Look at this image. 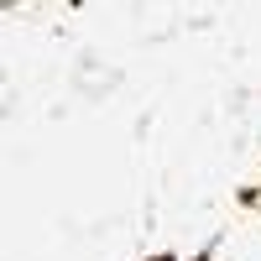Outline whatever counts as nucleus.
Wrapping results in <instances>:
<instances>
[{"label": "nucleus", "mask_w": 261, "mask_h": 261, "mask_svg": "<svg viewBox=\"0 0 261 261\" xmlns=\"http://www.w3.org/2000/svg\"><path fill=\"white\" fill-rule=\"evenodd\" d=\"M157 261H172V256H157Z\"/></svg>", "instance_id": "obj_1"}]
</instances>
